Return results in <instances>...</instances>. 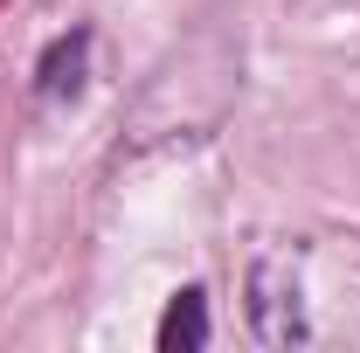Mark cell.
Instances as JSON below:
<instances>
[{
  "mask_svg": "<svg viewBox=\"0 0 360 353\" xmlns=\"http://www.w3.org/2000/svg\"><path fill=\"white\" fill-rule=\"evenodd\" d=\"M84 49H90V35H70V42H56L42 56V90L49 97H70V90L84 84Z\"/></svg>",
  "mask_w": 360,
  "mask_h": 353,
  "instance_id": "7a4b0ae2",
  "label": "cell"
},
{
  "mask_svg": "<svg viewBox=\"0 0 360 353\" xmlns=\"http://www.w3.org/2000/svg\"><path fill=\"white\" fill-rule=\"evenodd\" d=\"M194 347H208V298L180 291L167 305V319H160V353H194Z\"/></svg>",
  "mask_w": 360,
  "mask_h": 353,
  "instance_id": "6da1fadb",
  "label": "cell"
}]
</instances>
